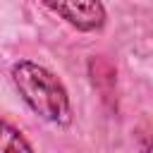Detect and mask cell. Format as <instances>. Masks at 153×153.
I'll return each mask as SVG.
<instances>
[{"mask_svg": "<svg viewBox=\"0 0 153 153\" xmlns=\"http://www.w3.org/2000/svg\"><path fill=\"white\" fill-rule=\"evenodd\" d=\"M10 79L19 98L26 103V108L38 115L43 122L55 127H69L72 124V100L65 84L57 79L55 72H50L45 65L22 57L10 67Z\"/></svg>", "mask_w": 153, "mask_h": 153, "instance_id": "1", "label": "cell"}, {"mask_svg": "<svg viewBox=\"0 0 153 153\" xmlns=\"http://www.w3.org/2000/svg\"><path fill=\"white\" fill-rule=\"evenodd\" d=\"M43 7L60 19H65L69 26H74L81 33H96L103 31L108 24V12L105 5L98 0H86V2H43Z\"/></svg>", "mask_w": 153, "mask_h": 153, "instance_id": "2", "label": "cell"}, {"mask_svg": "<svg viewBox=\"0 0 153 153\" xmlns=\"http://www.w3.org/2000/svg\"><path fill=\"white\" fill-rule=\"evenodd\" d=\"M136 148L139 153H153V134H148L146 129L136 131Z\"/></svg>", "mask_w": 153, "mask_h": 153, "instance_id": "4", "label": "cell"}, {"mask_svg": "<svg viewBox=\"0 0 153 153\" xmlns=\"http://www.w3.org/2000/svg\"><path fill=\"white\" fill-rule=\"evenodd\" d=\"M0 153H33V146L24 131L5 117H0Z\"/></svg>", "mask_w": 153, "mask_h": 153, "instance_id": "3", "label": "cell"}]
</instances>
